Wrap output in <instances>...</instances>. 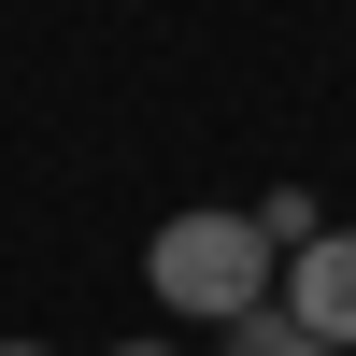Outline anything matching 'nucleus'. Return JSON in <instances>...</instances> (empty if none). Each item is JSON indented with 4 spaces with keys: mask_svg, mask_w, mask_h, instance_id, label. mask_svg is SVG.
Masks as SVG:
<instances>
[{
    "mask_svg": "<svg viewBox=\"0 0 356 356\" xmlns=\"http://www.w3.org/2000/svg\"><path fill=\"white\" fill-rule=\"evenodd\" d=\"M143 285H157V314H186V328H228V314H257L285 285V257L257 243V214L200 200V214H171L157 243H143Z\"/></svg>",
    "mask_w": 356,
    "mask_h": 356,
    "instance_id": "obj_1",
    "label": "nucleus"
},
{
    "mask_svg": "<svg viewBox=\"0 0 356 356\" xmlns=\"http://www.w3.org/2000/svg\"><path fill=\"white\" fill-rule=\"evenodd\" d=\"M271 300L300 314L314 342H342V356H356V228H328V243H300V257H285V285H271Z\"/></svg>",
    "mask_w": 356,
    "mask_h": 356,
    "instance_id": "obj_2",
    "label": "nucleus"
},
{
    "mask_svg": "<svg viewBox=\"0 0 356 356\" xmlns=\"http://www.w3.org/2000/svg\"><path fill=\"white\" fill-rule=\"evenodd\" d=\"M214 342H228V356H342V342H314V328H300L285 300H257V314H228Z\"/></svg>",
    "mask_w": 356,
    "mask_h": 356,
    "instance_id": "obj_3",
    "label": "nucleus"
},
{
    "mask_svg": "<svg viewBox=\"0 0 356 356\" xmlns=\"http://www.w3.org/2000/svg\"><path fill=\"white\" fill-rule=\"evenodd\" d=\"M243 214H257V243H271V257L328 243V200H314V186H271V200H243Z\"/></svg>",
    "mask_w": 356,
    "mask_h": 356,
    "instance_id": "obj_4",
    "label": "nucleus"
},
{
    "mask_svg": "<svg viewBox=\"0 0 356 356\" xmlns=\"http://www.w3.org/2000/svg\"><path fill=\"white\" fill-rule=\"evenodd\" d=\"M114 356H186V342H114Z\"/></svg>",
    "mask_w": 356,
    "mask_h": 356,
    "instance_id": "obj_5",
    "label": "nucleus"
},
{
    "mask_svg": "<svg viewBox=\"0 0 356 356\" xmlns=\"http://www.w3.org/2000/svg\"><path fill=\"white\" fill-rule=\"evenodd\" d=\"M0 356H57V342H0Z\"/></svg>",
    "mask_w": 356,
    "mask_h": 356,
    "instance_id": "obj_6",
    "label": "nucleus"
}]
</instances>
